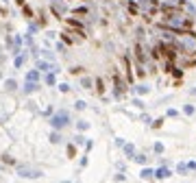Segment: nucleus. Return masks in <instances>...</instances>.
Returning <instances> with one entry per match:
<instances>
[{
  "mask_svg": "<svg viewBox=\"0 0 196 183\" xmlns=\"http://www.w3.org/2000/svg\"><path fill=\"white\" fill-rule=\"evenodd\" d=\"M83 2H87V0H83Z\"/></svg>",
  "mask_w": 196,
  "mask_h": 183,
  "instance_id": "30",
  "label": "nucleus"
},
{
  "mask_svg": "<svg viewBox=\"0 0 196 183\" xmlns=\"http://www.w3.org/2000/svg\"><path fill=\"white\" fill-rule=\"evenodd\" d=\"M2 162H5V164H15V162H13V159L9 157V155H2Z\"/></svg>",
  "mask_w": 196,
  "mask_h": 183,
  "instance_id": "23",
  "label": "nucleus"
},
{
  "mask_svg": "<svg viewBox=\"0 0 196 183\" xmlns=\"http://www.w3.org/2000/svg\"><path fill=\"white\" fill-rule=\"evenodd\" d=\"M74 142H76V144H83V142H85V137H83V135H76V137H74Z\"/></svg>",
  "mask_w": 196,
  "mask_h": 183,
  "instance_id": "26",
  "label": "nucleus"
},
{
  "mask_svg": "<svg viewBox=\"0 0 196 183\" xmlns=\"http://www.w3.org/2000/svg\"><path fill=\"white\" fill-rule=\"evenodd\" d=\"M113 85H116V89H113V91H116V96L120 98L122 94H124V89H127V87H124V83H122V79H120L118 72H113Z\"/></svg>",
  "mask_w": 196,
  "mask_h": 183,
  "instance_id": "4",
  "label": "nucleus"
},
{
  "mask_svg": "<svg viewBox=\"0 0 196 183\" xmlns=\"http://www.w3.org/2000/svg\"><path fill=\"white\" fill-rule=\"evenodd\" d=\"M37 89H39L37 81H26V85H24V91H26V94H33V91H37Z\"/></svg>",
  "mask_w": 196,
  "mask_h": 183,
  "instance_id": "7",
  "label": "nucleus"
},
{
  "mask_svg": "<svg viewBox=\"0 0 196 183\" xmlns=\"http://www.w3.org/2000/svg\"><path fill=\"white\" fill-rule=\"evenodd\" d=\"M15 2H18V5H20V7H22V5H24V2H26V0H15Z\"/></svg>",
  "mask_w": 196,
  "mask_h": 183,
  "instance_id": "28",
  "label": "nucleus"
},
{
  "mask_svg": "<svg viewBox=\"0 0 196 183\" xmlns=\"http://www.w3.org/2000/svg\"><path fill=\"white\" fill-rule=\"evenodd\" d=\"M22 65H24V55L15 57V68H22Z\"/></svg>",
  "mask_w": 196,
  "mask_h": 183,
  "instance_id": "16",
  "label": "nucleus"
},
{
  "mask_svg": "<svg viewBox=\"0 0 196 183\" xmlns=\"http://www.w3.org/2000/svg\"><path fill=\"white\" fill-rule=\"evenodd\" d=\"M70 122V116H68V113L65 111H59V113H55V116L50 118V124H53V129H61V127H65Z\"/></svg>",
  "mask_w": 196,
  "mask_h": 183,
  "instance_id": "1",
  "label": "nucleus"
},
{
  "mask_svg": "<svg viewBox=\"0 0 196 183\" xmlns=\"http://www.w3.org/2000/svg\"><path fill=\"white\" fill-rule=\"evenodd\" d=\"M72 13H74V15H87V7H74Z\"/></svg>",
  "mask_w": 196,
  "mask_h": 183,
  "instance_id": "11",
  "label": "nucleus"
},
{
  "mask_svg": "<svg viewBox=\"0 0 196 183\" xmlns=\"http://www.w3.org/2000/svg\"><path fill=\"white\" fill-rule=\"evenodd\" d=\"M153 174H155V172H153V170H148V168H144V170H142V174H139V177H142V179H151V177H153Z\"/></svg>",
  "mask_w": 196,
  "mask_h": 183,
  "instance_id": "14",
  "label": "nucleus"
},
{
  "mask_svg": "<svg viewBox=\"0 0 196 183\" xmlns=\"http://www.w3.org/2000/svg\"><path fill=\"white\" fill-rule=\"evenodd\" d=\"M18 174H20V179H41L39 170H20Z\"/></svg>",
  "mask_w": 196,
  "mask_h": 183,
  "instance_id": "5",
  "label": "nucleus"
},
{
  "mask_svg": "<svg viewBox=\"0 0 196 183\" xmlns=\"http://www.w3.org/2000/svg\"><path fill=\"white\" fill-rule=\"evenodd\" d=\"M50 11H53V15H55V18L63 20V15H65L68 7H65V2H61V0H50Z\"/></svg>",
  "mask_w": 196,
  "mask_h": 183,
  "instance_id": "2",
  "label": "nucleus"
},
{
  "mask_svg": "<svg viewBox=\"0 0 196 183\" xmlns=\"http://www.w3.org/2000/svg\"><path fill=\"white\" fill-rule=\"evenodd\" d=\"M50 142H53V144H59V142H61V135H59V131H57V129L50 133Z\"/></svg>",
  "mask_w": 196,
  "mask_h": 183,
  "instance_id": "10",
  "label": "nucleus"
},
{
  "mask_svg": "<svg viewBox=\"0 0 196 183\" xmlns=\"http://www.w3.org/2000/svg\"><path fill=\"white\" fill-rule=\"evenodd\" d=\"M137 91H139V94H146V91H148V87H146V85H139Z\"/></svg>",
  "mask_w": 196,
  "mask_h": 183,
  "instance_id": "25",
  "label": "nucleus"
},
{
  "mask_svg": "<svg viewBox=\"0 0 196 183\" xmlns=\"http://www.w3.org/2000/svg\"><path fill=\"white\" fill-rule=\"evenodd\" d=\"M129 11H131L133 15H135V13H139V7H137V2H131V5H129Z\"/></svg>",
  "mask_w": 196,
  "mask_h": 183,
  "instance_id": "15",
  "label": "nucleus"
},
{
  "mask_svg": "<svg viewBox=\"0 0 196 183\" xmlns=\"http://www.w3.org/2000/svg\"><path fill=\"white\" fill-rule=\"evenodd\" d=\"M68 155H70V157H74V155H76V148H74V146H72V144L68 146Z\"/></svg>",
  "mask_w": 196,
  "mask_h": 183,
  "instance_id": "22",
  "label": "nucleus"
},
{
  "mask_svg": "<svg viewBox=\"0 0 196 183\" xmlns=\"http://www.w3.org/2000/svg\"><path fill=\"white\" fill-rule=\"evenodd\" d=\"M170 174H172V172H170L168 168H159V170L155 172V177H157V179H168Z\"/></svg>",
  "mask_w": 196,
  "mask_h": 183,
  "instance_id": "8",
  "label": "nucleus"
},
{
  "mask_svg": "<svg viewBox=\"0 0 196 183\" xmlns=\"http://www.w3.org/2000/svg\"><path fill=\"white\" fill-rule=\"evenodd\" d=\"M70 72H72V74H81V72H83V68H81V65H74Z\"/></svg>",
  "mask_w": 196,
  "mask_h": 183,
  "instance_id": "20",
  "label": "nucleus"
},
{
  "mask_svg": "<svg viewBox=\"0 0 196 183\" xmlns=\"http://www.w3.org/2000/svg\"><path fill=\"white\" fill-rule=\"evenodd\" d=\"M26 81H39V72H37V70L26 72Z\"/></svg>",
  "mask_w": 196,
  "mask_h": 183,
  "instance_id": "9",
  "label": "nucleus"
},
{
  "mask_svg": "<svg viewBox=\"0 0 196 183\" xmlns=\"http://www.w3.org/2000/svg\"><path fill=\"white\" fill-rule=\"evenodd\" d=\"M74 107H76L79 111H83V109H85V103H83V100H76V103H74Z\"/></svg>",
  "mask_w": 196,
  "mask_h": 183,
  "instance_id": "21",
  "label": "nucleus"
},
{
  "mask_svg": "<svg viewBox=\"0 0 196 183\" xmlns=\"http://www.w3.org/2000/svg\"><path fill=\"white\" fill-rule=\"evenodd\" d=\"M81 83H83V87H87V89H89V87H92V81H89V79H83V81H81Z\"/></svg>",
  "mask_w": 196,
  "mask_h": 183,
  "instance_id": "24",
  "label": "nucleus"
},
{
  "mask_svg": "<svg viewBox=\"0 0 196 183\" xmlns=\"http://www.w3.org/2000/svg\"><path fill=\"white\" fill-rule=\"evenodd\" d=\"M63 24L68 29H74V31H83V22L79 18H63Z\"/></svg>",
  "mask_w": 196,
  "mask_h": 183,
  "instance_id": "3",
  "label": "nucleus"
},
{
  "mask_svg": "<svg viewBox=\"0 0 196 183\" xmlns=\"http://www.w3.org/2000/svg\"><path fill=\"white\" fill-rule=\"evenodd\" d=\"M76 129H79V131H87V129H89V124H87V122H79V124H76Z\"/></svg>",
  "mask_w": 196,
  "mask_h": 183,
  "instance_id": "19",
  "label": "nucleus"
},
{
  "mask_svg": "<svg viewBox=\"0 0 196 183\" xmlns=\"http://www.w3.org/2000/svg\"><path fill=\"white\" fill-rule=\"evenodd\" d=\"M124 153H127V155H133V146H131V144H129V146H124Z\"/></svg>",
  "mask_w": 196,
  "mask_h": 183,
  "instance_id": "27",
  "label": "nucleus"
},
{
  "mask_svg": "<svg viewBox=\"0 0 196 183\" xmlns=\"http://www.w3.org/2000/svg\"><path fill=\"white\" fill-rule=\"evenodd\" d=\"M96 89H98V94H103V91H105V83H103V79H96Z\"/></svg>",
  "mask_w": 196,
  "mask_h": 183,
  "instance_id": "12",
  "label": "nucleus"
},
{
  "mask_svg": "<svg viewBox=\"0 0 196 183\" xmlns=\"http://www.w3.org/2000/svg\"><path fill=\"white\" fill-rule=\"evenodd\" d=\"M15 87H18V83H15L13 79H11V81H7V89H11V91H13Z\"/></svg>",
  "mask_w": 196,
  "mask_h": 183,
  "instance_id": "18",
  "label": "nucleus"
},
{
  "mask_svg": "<svg viewBox=\"0 0 196 183\" xmlns=\"http://www.w3.org/2000/svg\"><path fill=\"white\" fill-rule=\"evenodd\" d=\"M135 57H137L139 63H146V59H148V57H146V53H144V46H142V44H135Z\"/></svg>",
  "mask_w": 196,
  "mask_h": 183,
  "instance_id": "6",
  "label": "nucleus"
},
{
  "mask_svg": "<svg viewBox=\"0 0 196 183\" xmlns=\"http://www.w3.org/2000/svg\"><path fill=\"white\" fill-rule=\"evenodd\" d=\"M22 9H24V15H26L29 20H33V11H31V7H26V2L22 5Z\"/></svg>",
  "mask_w": 196,
  "mask_h": 183,
  "instance_id": "13",
  "label": "nucleus"
},
{
  "mask_svg": "<svg viewBox=\"0 0 196 183\" xmlns=\"http://www.w3.org/2000/svg\"><path fill=\"white\" fill-rule=\"evenodd\" d=\"M192 94H196V87H194V89H192Z\"/></svg>",
  "mask_w": 196,
  "mask_h": 183,
  "instance_id": "29",
  "label": "nucleus"
},
{
  "mask_svg": "<svg viewBox=\"0 0 196 183\" xmlns=\"http://www.w3.org/2000/svg\"><path fill=\"white\" fill-rule=\"evenodd\" d=\"M59 91H63V94H65V91H70V85H68V83H59Z\"/></svg>",
  "mask_w": 196,
  "mask_h": 183,
  "instance_id": "17",
  "label": "nucleus"
}]
</instances>
